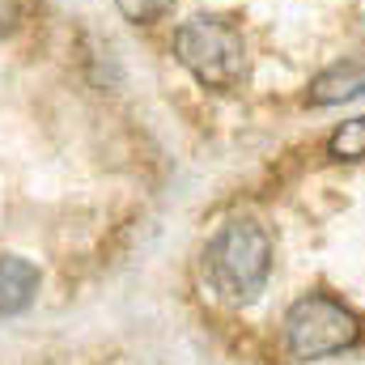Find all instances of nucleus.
<instances>
[{
	"label": "nucleus",
	"mask_w": 365,
	"mask_h": 365,
	"mask_svg": "<svg viewBox=\"0 0 365 365\" xmlns=\"http://www.w3.org/2000/svg\"><path fill=\"white\" fill-rule=\"evenodd\" d=\"M272 276V238L259 221H225L204 247V280L230 306H247Z\"/></svg>",
	"instance_id": "obj_1"
},
{
	"label": "nucleus",
	"mask_w": 365,
	"mask_h": 365,
	"mask_svg": "<svg viewBox=\"0 0 365 365\" xmlns=\"http://www.w3.org/2000/svg\"><path fill=\"white\" fill-rule=\"evenodd\" d=\"M175 56L208 90H234L247 77L242 30L230 17H217V13H200V17L182 21L179 34H175Z\"/></svg>",
	"instance_id": "obj_2"
},
{
	"label": "nucleus",
	"mask_w": 365,
	"mask_h": 365,
	"mask_svg": "<svg viewBox=\"0 0 365 365\" xmlns=\"http://www.w3.org/2000/svg\"><path fill=\"white\" fill-rule=\"evenodd\" d=\"M357 340H361V319L327 293H306L284 314V349L293 361H323L353 349Z\"/></svg>",
	"instance_id": "obj_3"
},
{
	"label": "nucleus",
	"mask_w": 365,
	"mask_h": 365,
	"mask_svg": "<svg viewBox=\"0 0 365 365\" xmlns=\"http://www.w3.org/2000/svg\"><path fill=\"white\" fill-rule=\"evenodd\" d=\"M353 98H365V56L336 60L310 81V106H340Z\"/></svg>",
	"instance_id": "obj_4"
},
{
	"label": "nucleus",
	"mask_w": 365,
	"mask_h": 365,
	"mask_svg": "<svg viewBox=\"0 0 365 365\" xmlns=\"http://www.w3.org/2000/svg\"><path fill=\"white\" fill-rule=\"evenodd\" d=\"M38 293V268L17 255H0V319L21 314Z\"/></svg>",
	"instance_id": "obj_5"
},
{
	"label": "nucleus",
	"mask_w": 365,
	"mask_h": 365,
	"mask_svg": "<svg viewBox=\"0 0 365 365\" xmlns=\"http://www.w3.org/2000/svg\"><path fill=\"white\" fill-rule=\"evenodd\" d=\"M327 153H331L336 162H365V115H361V119L340 123V128L331 132Z\"/></svg>",
	"instance_id": "obj_6"
},
{
	"label": "nucleus",
	"mask_w": 365,
	"mask_h": 365,
	"mask_svg": "<svg viewBox=\"0 0 365 365\" xmlns=\"http://www.w3.org/2000/svg\"><path fill=\"white\" fill-rule=\"evenodd\" d=\"M115 4H119V13H123L128 21L140 26V21H158V17H166L175 0H115Z\"/></svg>",
	"instance_id": "obj_7"
},
{
	"label": "nucleus",
	"mask_w": 365,
	"mask_h": 365,
	"mask_svg": "<svg viewBox=\"0 0 365 365\" xmlns=\"http://www.w3.org/2000/svg\"><path fill=\"white\" fill-rule=\"evenodd\" d=\"M13 21H17V4L13 0H0V34L13 30Z\"/></svg>",
	"instance_id": "obj_8"
}]
</instances>
